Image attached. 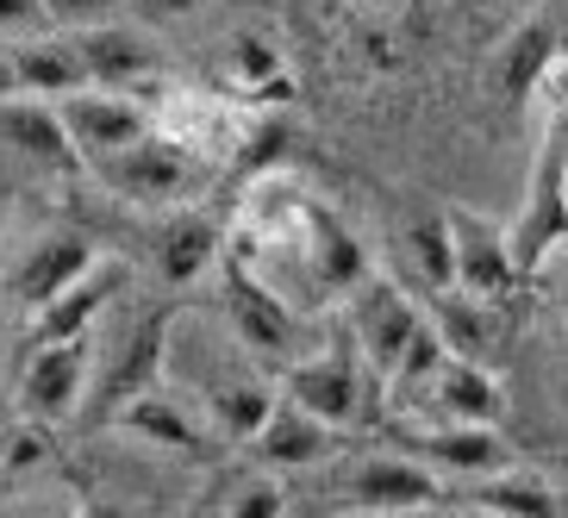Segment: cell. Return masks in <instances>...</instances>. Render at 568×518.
I'll return each mask as SVG.
<instances>
[{
    "instance_id": "6da1fadb",
    "label": "cell",
    "mask_w": 568,
    "mask_h": 518,
    "mask_svg": "<svg viewBox=\"0 0 568 518\" xmlns=\"http://www.w3.org/2000/svg\"><path fill=\"white\" fill-rule=\"evenodd\" d=\"M88 182H101L106 194H119V201H132V206H187V201H201V194H213L219 182V163L201 151H187L182 138H169V132H144L132 138V144H119V151L94 156V163H82Z\"/></svg>"
},
{
    "instance_id": "7a4b0ae2",
    "label": "cell",
    "mask_w": 568,
    "mask_h": 518,
    "mask_svg": "<svg viewBox=\"0 0 568 518\" xmlns=\"http://www.w3.org/2000/svg\"><path fill=\"white\" fill-rule=\"evenodd\" d=\"M175 318H182V306H144V313L119 332V344H106L101 368L88 363L82 413H75L88 431H106L119 406L138 400L156 375H169V337H175Z\"/></svg>"
},
{
    "instance_id": "3957f363",
    "label": "cell",
    "mask_w": 568,
    "mask_h": 518,
    "mask_svg": "<svg viewBox=\"0 0 568 518\" xmlns=\"http://www.w3.org/2000/svg\"><path fill=\"white\" fill-rule=\"evenodd\" d=\"M568 232V144H562V106L544 113V138H537V163H531V187H525V206L506 225V251H513L518 275H537L562 251Z\"/></svg>"
},
{
    "instance_id": "277c9868",
    "label": "cell",
    "mask_w": 568,
    "mask_h": 518,
    "mask_svg": "<svg viewBox=\"0 0 568 518\" xmlns=\"http://www.w3.org/2000/svg\"><path fill=\"white\" fill-rule=\"evenodd\" d=\"M219 313H225V325H232V351L251 356L256 368H275L287 363V356H301V313L282 301V287L263 282L251 263H225V275H219Z\"/></svg>"
},
{
    "instance_id": "5b68a950",
    "label": "cell",
    "mask_w": 568,
    "mask_h": 518,
    "mask_svg": "<svg viewBox=\"0 0 568 518\" xmlns=\"http://www.w3.org/2000/svg\"><path fill=\"white\" fill-rule=\"evenodd\" d=\"M368 375L363 356H356L351 337H332V344H318V351H301L287 356L282 368H275V387H282L294 406H306V413H318L325 425H351L356 413H363V394H368Z\"/></svg>"
},
{
    "instance_id": "8992f818",
    "label": "cell",
    "mask_w": 568,
    "mask_h": 518,
    "mask_svg": "<svg viewBox=\"0 0 568 518\" xmlns=\"http://www.w3.org/2000/svg\"><path fill=\"white\" fill-rule=\"evenodd\" d=\"M418 325H425V306H418L400 282H387L382 268H368L363 282L344 294V337L356 344V356H363V368L375 382H382L387 368H394V356L413 344Z\"/></svg>"
},
{
    "instance_id": "52a82bcc",
    "label": "cell",
    "mask_w": 568,
    "mask_h": 518,
    "mask_svg": "<svg viewBox=\"0 0 568 518\" xmlns=\"http://www.w3.org/2000/svg\"><path fill=\"white\" fill-rule=\"evenodd\" d=\"M287 251H294V268H301V287L313 301H344L356 282H363L368 268V251L356 244V232L332 206H318L313 194L301 201V219H294V232L282 237Z\"/></svg>"
},
{
    "instance_id": "ba28073f",
    "label": "cell",
    "mask_w": 568,
    "mask_h": 518,
    "mask_svg": "<svg viewBox=\"0 0 568 518\" xmlns=\"http://www.w3.org/2000/svg\"><path fill=\"white\" fill-rule=\"evenodd\" d=\"M88 363H94V332L88 337H57V344H32L26 368H19L13 406L26 425H69L82 413V387H88Z\"/></svg>"
},
{
    "instance_id": "9c48e42d",
    "label": "cell",
    "mask_w": 568,
    "mask_h": 518,
    "mask_svg": "<svg viewBox=\"0 0 568 518\" xmlns=\"http://www.w3.org/2000/svg\"><path fill=\"white\" fill-rule=\"evenodd\" d=\"M337 494H344V506L351 512H437L444 506V475L437 468H425L418 456H356L351 468H344V481H337Z\"/></svg>"
},
{
    "instance_id": "30bf717a",
    "label": "cell",
    "mask_w": 568,
    "mask_h": 518,
    "mask_svg": "<svg viewBox=\"0 0 568 518\" xmlns=\"http://www.w3.org/2000/svg\"><path fill=\"white\" fill-rule=\"evenodd\" d=\"M101 256V244L88 232H75V225H38V232H26L13 244V256H7V301H19L26 313L32 306H44L63 282H75L88 263Z\"/></svg>"
},
{
    "instance_id": "8fae6325",
    "label": "cell",
    "mask_w": 568,
    "mask_h": 518,
    "mask_svg": "<svg viewBox=\"0 0 568 518\" xmlns=\"http://www.w3.org/2000/svg\"><path fill=\"white\" fill-rule=\"evenodd\" d=\"M562 69V7H537L494 44L487 57V88L506 106H531V94L544 88V75Z\"/></svg>"
},
{
    "instance_id": "7c38bea8",
    "label": "cell",
    "mask_w": 568,
    "mask_h": 518,
    "mask_svg": "<svg viewBox=\"0 0 568 518\" xmlns=\"http://www.w3.org/2000/svg\"><path fill=\"white\" fill-rule=\"evenodd\" d=\"M444 232H450V287L500 306L518 287L513 251H506V225L481 219L475 206H444Z\"/></svg>"
},
{
    "instance_id": "4fadbf2b",
    "label": "cell",
    "mask_w": 568,
    "mask_h": 518,
    "mask_svg": "<svg viewBox=\"0 0 568 518\" xmlns=\"http://www.w3.org/2000/svg\"><path fill=\"white\" fill-rule=\"evenodd\" d=\"M125 282H132V263L113 251H101L94 263L75 275V282H63L44 306H32V325H26V337L32 344H57V337H88L94 325H101V313L125 294Z\"/></svg>"
},
{
    "instance_id": "5bb4252c",
    "label": "cell",
    "mask_w": 568,
    "mask_h": 518,
    "mask_svg": "<svg viewBox=\"0 0 568 518\" xmlns=\"http://www.w3.org/2000/svg\"><path fill=\"white\" fill-rule=\"evenodd\" d=\"M413 413L425 418V425H500L506 387L487 363L444 351V363L432 368V382H425V394L413 400Z\"/></svg>"
},
{
    "instance_id": "9a60e30c",
    "label": "cell",
    "mask_w": 568,
    "mask_h": 518,
    "mask_svg": "<svg viewBox=\"0 0 568 518\" xmlns=\"http://www.w3.org/2000/svg\"><path fill=\"white\" fill-rule=\"evenodd\" d=\"M57 119H63V132H69V144H75L82 163H94V156H106V151H119V144H132V138L151 132L144 101L125 94V88H69V94H57Z\"/></svg>"
},
{
    "instance_id": "2e32d148",
    "label": "cell",
    "mask_w": 568,
    "mask_h": 518,
    "mask_svg": "<svg viewBox=\"0 0 568 518\" xmlns=\"http://www.w3.org/2000/svg\"><path fill=\"white\" fill-rule=\"evenodd\" d=\"M106 431H125V437L151 444V450H169V456H206V450H213V431H206L201 406L187 400L182 387H169L163 375H156L138 400L119 406Z\"/></svg>"
},
{
    "instance_id": "e0dca14e",
    "label": "cell",
    "mask_w": 568,
    "mask_h": 518,
    "mask_svg": "<svg viewBox=\"0 0 568 518\" xmlns=\"http://www.w3.org/2000/svg\"><path fill=\"white\" fill-rule=\"evenodd\" d=\"M69 44H75V63H82L88 88H138V82H151V75H163L156 44L144 32H132V26H119V19L75 26Z\"/></svg>"
},
{
    "instance_id": "ac0fdd59",
    "label": "cell",
    "mask_w": 568,
    "mask_h": 518,
    "mask_svg": "<svg viewBox=\"0 0 568 518\" xmlns=\"http://www.w3.org/2000/svg\"><path fill=\"white\" fill-rule=\"evenodd\" d=\"M337 450V425H325L318 413H306V406H294L275 387V406L263 413V425L251 431V456L263 468H313V463H325V456Z\"/></svg>"
},
{
    "instance_id": "d6986e66",
    "label": "cell",
    "mask_w": 568,
    "mask_h": 518,
    "mask_svg": "<svg viewBox=\"0 0 568 518\" xmlns=\"http://www.w3.org/2000/svg\"><path fill=\"white\" fill-rule=\"evenodd\" d=\"M194 406H201L213 444H251V431L263 425V413L275 406V382L268 368H232V375H213V382L187 387Z\"/></svg>"
},
{
    "instance_id": "ffe728a7",
    "label": "cell",
    "mask_w": 568,
    "mask_h": 518,
    "mask_svg": "<svg viewBox=\"0 0 568 518\" xmlns=\"http://www.w3.org/2000/svg\"><path fill=\"white\" fill-rule=\"evenodd\" d=\"M0 144L19 151L38 169L82 175V156H75L63 119H57V101H44V94H7V101H0Z\"/></svg>"
},
{
    "instance_id": "44dd1931",
    "label": "cell",
    "mask_w": 568,
    "mask_h": 518,
    "mask_svg": "<svg viewBox=\"0 0 568 518\" xmlns=\"http://www.w3.org/2000/svg\"><path fill=\"white\" fill-rule=\"evenodd\" d=\"M406 456H418L437 475H463V481H475L487 468L518 463L513 444L500 437V425H425V431L406 437Z\"/></svg>"
},
{
    "instance_id": "7402d4cb",
    "label": "cell",
    "mask_w": 568,
    "mask_h": 518,
    "mask_svg": "<svg viewBox=\"0 0 568 518\" xmlns=\"http://www.w3.org/2000/svg\"><path fill=\"white\" fill-rule=\"evenodd\" d=\"M219 256H225V225H219V213H206L201 201L169 206V225L156 237V275H163V287H194Z\"/></svg>"
},
{
    "instance_id": "603a6c76",
    "label": "cell",
    "mask_w": 568,
    "mask_h": 518,
    "mask_svg": "<svg viewBox=\"0 0 568 518\" xmlns=\"http://www.w3.org/2000/svg\"><path fill=\"white\" fill-rule=\"evenodd\" d=\"M463 494H468L463 512H494V518H562V494H556V481H544V475H531V468H518V463L475 475Z\"/></svg>"
},
{
    "instance_id": "cb8c5ba5",
    "label": "cell",
    "mask_w": 568,
    "mask_h": 518,
    "mask_svg": "<svg viewBox=\"0 0 568 518\" xmlns=\"http://www.w3.org/2000/svg\"><path fill=\"white\" fill-rule=\"evenodd\" d=\"M7 63H13V88L19 94H69V88H88L82 82V63H75V44L69 32H26V38H7Z\"/></svg>"
},
{
    "instance_id": "d4e9b609",
    "label": "cell",
    "mask_w": 568,
    "mask_h": 518,
    "mask_svg": "<svg viewBox=\"0 0 568 518\" xmlns=\"http://www.w3.org/2000/svg\"><path fill=\"white\" fill-rule=\"evenodd\" d=\"M425 318H432V332L444 337V351L475 356V363H487V351L506 337L494 301H475V294H463V287H437V294H425Z\"/></svg>"
},
{
    "instance_id": "484cf974",
    "label": "cell",
    "mask_w": 568,
    "mask_h": 518,
    "mask_svg": "<svg viewBox=\"0 0 568 518\" xmlns=\"http://www.w3.org/2000/svg\"><path fill=\"white\" fill-rule=\"evenodd\" d=\"M406 251H413V268H418V287L437 294L450 287V232H444V206L437 213H418L406 225Z\"/></svg>"
},
{
    "instance_id": "4316f807",
    "label": "cell",
    "mask_w": 568,
    "mask_h": 518,
    "mask_svg": "<svg viewBox=\"0 0 568 518\" xmlns=\"http://www.w3.org/2000/svg\"><path fill=\"white\" fill-rule=\"evenodd\" d=\"M219 512H232V518H282L287 494L268 481V475H256V481H232V494L219 500Z\"/></svg>"
},
{
    "instance_id": "83f0119b",
    "label": "cell",
    "mask_w": 568,
    "mask_h": 518,
    "mask_svg": "<svg viewBox=\"0 0 568 518\" xmlns=\"http://www.w3.org/2000/svg\"><path fill=\"white\" fill-rule=\"evenodd\" d=\"M119 13V0H44V19L57 32H75V26H101Z\"/></svg>"
},
{
    "instance_id": "f1b7e54d",
    "label": "cell",
    "mask_w": 568,
    "mask_h": 518,
    "mask_svg": "<svg viewBox=\"0 0 568 518\" xmlns=\"http://www.w3.org/2000/svg\"><path fill=\"white\" fill-rule=\"evenodd\" d=\"M44 0H0V44L7 38H26V32H44Z\"/></svg>"
},
{
    "instance_id": "f546056e",
    "label": "cell",
    "mask_w": 568,
    "mask_h": 518,
    "mask_svg": "<svg viewBox=\"0 0 568 518\" xmlns=\"http://www.w3.org/2000/svg\"><path fill=\"white\" fill-rule=\"evenodd\" d=\"M132 7H138V19L163 26V19H194V13H206L213 0H132Z\"/></svg>"
},
{
    "instance_id": "4dcf8cb0",
    "label": "cell",
    "mask_w": 568,
    "mask_h": 518,
    "mask_svg": "<svg viewBox=\"0 0 568 518\" xmlns=\"http://www.w3.org/2000/svg\"><path fill=\"white\" fill-rule=\"evenodd\" d=\"M7 94H19V88H13V63H7V44H0V101H7Z\"/></svg>"
},
{
    "instance_id": "1f68e13d",
    "label": "cell",
    "mask_w": 568,
    "mask_h": 518,
    "mask_svg": "<svg viewBox=\"0 0 568 518\" xmlns=\"http://www.w3.org/2000/svg\"><path fill=\"white\" fill-rule=\"evenodd\" d=\"M363 7H387V0H363Z\"/></svg>"
}]
</instances>
